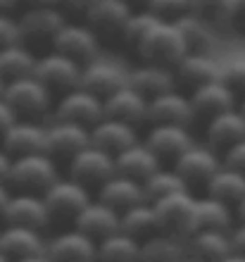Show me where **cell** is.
<instances>
[{"label": "cell", "mask_w": 245, "mask_h": 262, "mask_svg": "<svg viewBox=\"0 0 245 262\" xmlns=\"http://www.w3.org/2000/svg\"><path fill=\"white\" fill-rule=\"evenodd\" d=\"M19 31L21 43L31 48L36 55L53 50V43L62 27L69 21V17L60 7H24L19 14Z\"/></svg>", "instance_id": "obj_1"}, {"label": "cell", "mask_w": 245, "mask_h": 262, "mask_svg": "<svg viewBox=\"0 0 245 262\" xmlns=\"http://www.w3.org/2000/svg\"><path fill=\"white\" fill-rule=\"evenodd\" d=\"M188 53L181 31L174 21H157L155 27L150 29L145 38L141 41V46L136 48L138 62L157 64V67L174 69L184 55Z\"/></svg>", "instance_id": "obj_2"}, {"label": "cell", "mask_w": 245, "mask_h": 262, "mask_svg": "<svg viewBox=\"0 0 245 262\" xmlns=\"http://www.w3.org/2000/svg\"><path fill=\"white\" fill-rule=\"evenodd\" d=\"M7 105L14 110L17 119H34V122H46L50 112L55 110V96L53 91L41 83L34 74L24 79L7 81L5 96Z\"/></svg>", "instance_id": "obj_3"}, {"label": "cell", "mask_w": 245, "mask_h": 262, "mask_svg": "<svg viewBox=\"0 0 245 262\" xmlns=\"http://www.w3.org/2000/svg\"><path fill=\"white\" fill-rule=\"evenodd\" d=\"M62 177L57 160L48 152H34L12 158V167L7 174V186L24 193H46V188Z\"/></svg>", "instance_id": "obj_4"}, {"label": "cell", "mask_w": 245, "mask_h": 262, "mask_svg": "<svg viewBox=\"0 0 245 262\" xmlns=\"http://www.w3.org/2000/svg\"><path fill=\"white\" fill-rule=\"evenodd\" d=\"M157 214V227L162 234L188 238L195 231V207L197 195L193 191H179L174 195H167L162 200L152 203Z\"/></svg>", "instance_id": "obj_5"}, {"label": "cell", "mask_w": 245, "mask_h": 262, "mask_svg": "<svg viewBox=\"0 0 245 262\" xmlns=\"http://www.w3.org/2000/svg\"><path fill=\"white\" fill-rule=\"evenodd\" d=\"M43 200H46V205H48L53 222L55 220L74 222L76 214L93 200V195H91V188H86L83 184L74 181L72 177H67V174H62L55 184H50V186L46 188Z\"/></svg>", "instance_id": "obj_6"}, {"label": "cell", "mask_w": 245, "mask_h": 262, "mask_svg": "<svg viewBox=\"0 0 245 262\" xmlns=\"http://www.w3.org/2000/svg\"><path fill=\"white\" fill-rule=\"evenodd\" d=\"M133 12L136 10H131L124 0H91L83 12V21L102 43H119V36Z\"/></svg>", "instance_id": "obj_7"}, {"label": "cell", "mask_w": 245, "mask_h": 262, "mask_svg": "<svg viewBox=\"0 0 245 262\" xmlns=\"http://www.w3.org/2000/svg\"><path fill=\"white\" fill-rule=\"evenodd\" d=\"M102 117H105V100L81 86L55 98L53 119H64V122H74V124H83L91 129Z\"/></svg>", "instance_id": "obj_8"}, {"label": "cell", "mask_w": 245, "mask_h": 262, "mask_svg": "<svg viewBox=\"0 0 245 262\" xmlns=\"http://www.w3.org/2000/svg\"><path fill=\"white\" fill-rule=\"evenodd\" d=\"M81 64L69 60L67 55H62L57 50H48V53H41L36 60L34 76L41 83H46L53 91V96L57 98L76 86H81Z\"/></svg>", "instance_id": "obj_9"}, {"label": "cell", "mask_w": 245, "mask_h": 262, "mask_svg": "<svg viewBox=\"0 0 245 262\" xmlns=\"http://www.w3.org/2000/svg\"><path fill=\"white\" fill-rule=\"evenodd\" d=\"M115 174H117L115 155L100 150L93 143L88 148H83L81 152H76L74 158L67 162V177H72L74 181L83 184L91 191H98Z\"/></svg>", "instance_id": "obj_10"}, {"label": "cell", "mask_w": 245, "mask_h": 262, "mask_svg": "<svg viewBox=\"0 0 245 262\" xmlns=\"http://www.w3.org/2000/svg\"><path fill=\"white\" fill-rule=\"evenodd\" d=\"M100 48L102 41L83 19H69L53 43V50L67 55L69 60L79 62L81 67L100 57Z\"/></svg>", "instance_id": "obj_11"}, {"label": "cell", "mask_w": 245, "mask_h": 262, "mask_svg": "<svg viewBox=\"0 0 245 262\" xmlns=\"http://www.w3.org/2000/svg\"><path fill=\"white\" fill-rule=\"evenodd\" d=\"M224 165L221 162V152H217L212 145L207 143H193L181 158L174 162V169L181 174V179L188 184V188L195 186H207V181L217 174V169Z\"/></svg>", "instance_id": "obj_12"}, {"label": "cell", "mask_w": 245, "mask_h": 262, "mask_svg": "<svg viewBox=\"0 0 245 262\" xmlns=\"http://www.w3.org/2000/svg\"><path fill=\"white\" fill-rule=\"evenodd\" d=\"M3 224H14V227H27L46 231L50 227V210L43 200V193H24V191H12L7 207L3 212Z\"/></svg>", "instance_id": "obj_13"}, {"label": "cell", "mask_w": 245, "mask_h": 262, "mask_svg": "<svg viewBox=\"0 0 245 262\" xmlns=\"http://www.w3.org/2000/svg\"><path fill=\"white\" fill-rule=\"evenodd\" d=\"M143 143L148 145L150 150L155 152L157 158L164 162L174 165L181 155H184L193 143H195V136H193L191 126H179V124H148V131L143 136Z\"/></svg>", "instance_id": "obj_14"}, {"label": "cell", "mask_w": 245, "mask_h": 262, "mask_svg": "<svg viewBox=\"0 0 245 262\" xmlns=\"http://www.w3.org/2000/svg\"><path fill=\"white\" fill-rule=\"evenodd\" d=\"M91 145V129L64 119H53L48 122V136H46V152L57 162L67 165L76 152Z\"/></svg>", "instance_id": "obj_15"}, {"label": "cell", "mask_w": 245, "mask_h": 262, "mask_svg": "<svg viewBox=\"0 0 245 262\" xmlns=\"http://www.w3.org/2000/svg\"><path fill=\"white\" fill-rule=\"evenodd\" d=\"M195 122L191 96L181 89H171L148 100V124H179L191 126Z\"/></svg>", "instance_id": "obj_16"}, {"label": "cell", "mask_w": 245, "mask_h": 262, "mask_svg": "<svg viewBox=\"0 0 245 262\" xmlns=\"http://www.w3.org/2000/svg\"><path fill=\"white\" fill-rule=\"evenodd\" d=\"M98 243L76 227L62 229L48 238L46 255L50 262H96Z\"/></svg>", "instance_id": "obj_17"}, {"label": "cell", "mask_w": 245, "mask_h": 262, "mask_svg": "<svg viewBox=\"0 0 245 262\" xmlns=\"http://www.w3.org/2000/svg\"><path fill=\"white\" fill-rule=\"evenodd\" d=\"M129 83V69H124L119 62L109 57H96L93 62L83 64L81 69V89L100 96L102 100L112 96L115 91L124 89Z\"/></svg>", "instance_id": "obj_18"}, {"label": "cell", "mask_w": 245, "mask_h": 262, "mask_svg": "<svg viewBox=\"0 0 245 262\" xmlns=\"http://www.w3.org/2000/svg\"><path fill=\"white\" fill-rule=\"evenodd\" d=\"M219 69H221V62L214 60L212 53H186L184 60L171 72H174L176 89L191 93V91L200 89L205 83L219 79Z\"/></svg>", "instance_id": "obj_19"}, {"label": "cell", "mask_w": 245, "mask_h": 262, "mask_svg": "<svg viewBox=\"0 0 245 262\" xmlns=\"http://www.w3.org/2000/svg\"><path fill=\"white\" fill-rule=\"evenodd\" d=\"M72 227L91 236L93 241H102L107 236L122 231V212H117L115 207L105 205L98 198H93L81 212L76 214V220L72 222Z\"/></svg>", "instance_id": "obj_20"}, {"label": "cell", "mask_w": 245, "mask_h": 262, "mask_svg": "<svg viewBox=\"0 0 245 262\" xmlns=\"http://www.w3.org/2000/svg\"><path fill=\"white\" fill-rule=\"evenodd\" d=\"M46 136H48V124H46V122L17 119V122L10 126V131L3 136L0 145H3L12 158H21V155L46 152Z\"/></svg>", "instance_id": "obj_21"}, {"label": "cell", "mask_w": 245, "mask_h": 262, "mask_svg": "<svg viewBox=\"0 0 245 262\" xmlns=\"http://www.w3.org/2000/svg\"><path fill=\"white\" fill-rule=\"evenodd\" d=\"M188 96H191L195 119H203V122L217 117V115H221V112H226V110L238 107V96H236L221 79H214V81L205 83L200 89L191 91Z\"/></svg>", "instance_id": "obj_22"}, {"label": "cell", "mask_w": 245, "mask_h": 262, "mask_svg": "<svg viewBox=\"0 0 245 262\" xmlns=\"http://www.w3.org/2000/svg\"><path fill=\"white\" fill-rule=\"evenodd\" d=\"M46 246H48V238L38 229L14 227V224L0 227V250L10 262L31 255H46Z\"/></svg>", "instance_id": "obj_23"}, {"label": "cell", "mask_w": 245, "mask_h": 262, "mask_svg": "<svg viewBox=\"0 0 245 262\" xmlns=\"http://www.w3.org/2000/svg\"><path fill=\"white\" fill-rule=\"evenodd\" d=\"M141 141L138 126L119 122L112 117H102L96 126H91V143L100 148V150L109 152V155H119L122 150L131 148L133 143Z\"/></svg>", "instance_id": "obj_24"}, {"label": "cell", "mask_w": 245, "mask_h": 262, "mask_svg": "<svg viewBox=\"0 0 245 262\" xmlns=\"http://www.w3.org/2000/svg\"><path fill=\"white\" fill-rule=\"evenodd\" d=\"M243 138H245V115L240 112V107L226 110L205 122V143L212 145L217 152H224L226 148L236 145Z\"/></svg>", "instance_id": "obj_25"}, {"label": "cell", "mask_w": 245, "mask_h": 262, "mask_svg": "<svg viewBox=\"0 0 245 262\" xmlns=\"http://www.w3.org/2000/svg\"><path fill=\"white\" fill-rule=\"evenodd\" d=\"M105 117L119 119L126 124L143 126L148 124V98H143L129 83L105 98Z\"/></svg>", "instance_id": "obj_26"}, {"label": "cell", "mask_w": 245, "mask_h": 262, "mask_svg": "<svg viewBox=\"0 0 245 262\" xmlns=\"http://www.w3.org/2000/svg\"><path fill=\"white\" fill-rule=\"evenodd\" d=\"M96 198L105 205L115 207L117 212H124L133 205H141V203H148L143 191V184L136 179H129L124 174H115L109 177L105 184L96 191Z\"/></svg>", "instance_id": "obj_27"}, {"label": "cell", "mask_w": 245, "mask_h": 262, "mask_svg": "<svg viewBox=\"0 0 245 262\" xmlns=\"http://www.w3.org/2000/svg\"><path fill=\"white\" fill-rule=\"evenodd\" d=\"M188 255L200 262H219L229 253H233L231 231H219V229H195L186 238Z\"/></svg>", "instance_id": "obj_28"}, {"label": "cell", "mask_w": 245, "mask_h": 262, "mask_svg": "<svg viewBox=\"0 0 245 262\" xmlns=\"http://www.w3.org/2000/svg\"><path fill=\"white\" fill-rule=\"evenodd\" d=\"M115 165H117V174H124V177L143 184L148 177H152L162 167V160L157 158L155 152L143 143V138H141L138 143H133L131 148H126V150H122L117 155Z\"/></svg>", "instance_id": "obj_29"}, {"label": "cell", "mask_w": 245, "mask_h": 262, "mask_svg": "<svg viewBox=\"0 0 245 262\" xmlns=\"http://www.w3.org/2000/svg\"><path fill=\"white\" fill-rule=\"evenodd\" d=\"M129 86L136 89L141 96L150 100V98L162 96L167 91L176 89V81H174V72L171 69L138 62L133 69H129Z\"/></svg>", "instance_id": "obj_30"}, {"label": "cell", "mask_w": 245, "mask_h": 262, "mask_svg": "<svg viewBox=\"0 0 245 262\" xmlns=\"http://www.w3.org/2000/svg\"><path fill=\"white\" fill-rule=\"evenodd\" d=\"M236 224V207H231L224 200H217L212 195H197L195 207V229H219L231 231Z\"/></svg>", "instance_id": "obj_31"}, {"label": "cell", "mask_w": 245, "mask_h": 262, "mask_svg": "<svg viewBox=\"0 0 245 262\" xmlns=\"http://www.w3.org/2000/svg\"><path fill=\"white\" fill-rule=\"evenodd\" d=\"M205 193L217 200H224L231 207H236L245 198V174L238 172V169H233V167L221 165L217 169V174L207 181Z\"/></svg>", "instance_id": "obj_32"}, {"label": "cell", "mask_w": 245, "mask_h": 262, "mask_svg": "<svg viewBox=\"0 0 245 262\" xmlns=\"http://www.w3.org/2000/svg\"><path fill=\"white\" fill-rule=\"evenodd\" d=\"M188 255L186 241L176 236L157 231L145 241H141V262H181Z\"/></svg>", "instance_id": "obj_33"}, {"label": "cell", "mask_w": 245, "mask_h": 262, "mask_svg": "<svg viewBox=\"0 0 245 262\" xmlns=\"http://www.w3.org/2000/svg\"><path fill=\"white\" fill-rule=\"evenodd\" d=\"M96 262H141V241L117 231L98 241Z\"/></svg>", "instance_id": "obj_34"}, {"label": "cell", "mask_w": 245, "mask_h": 262, "mask_svg": "<svg viewBox=\"0 0 245 262\" xmlns=\"http://www.w3.org/2000/svg\"><path fill=\"white\" fill-rule=\"evenodd\" d=\"M36 60H38V55L31 48H27L24 43L10 46V48L0 50V76L5 81L31 76L36 69Z\"/></svg>", "instance_id": "obj_35"}, {"label": "cell", "mask_w": 245, "mask_h": 262, "mask_svg": "<svg viewBox=\"0 0 245 262\" xmlns=\"http://www.w3.org/2000/svg\"><path fill=\"white\" fill-rule=\"evenodd\" d=\"M122 231L136 241H145L150 236H155L160 231L157 227V214L152 203H141L122 212Z\"/></svg>", "instance_id": "obj_36"}, {"label": "cell", "mask_w": 245, "mask_h": 262, "mask_svg": "<svg viewBox=\"0 0 245 262\" xmlns=\"http://www.w3.org/2000/svg\"><path fill=\"white\" fill-rule=\"evenodd\" d=\"M181 31L188 53H212L214 48V27H210L207 21H203L195 14H184L181 19L174 21Z\"/></svg>", "instance_id": "obj_37"}, {"label": "cell", "mask_w": 245, "mask_h": 262, "mask_svg": "<svg viewBox=\"0 0 245 262\" xmlns=\"http://www.w3.org/2000/svg\"><path fill=\"white\" fill-rule=\"evenodd\" d=\"M143 191L148 203H155V200H162L167 195H174L179 191H191L188 184L181 179V174L174 169L171 165H162L152 177L143 181Z\"/></svg>", "instance_id": "obj_38"}, {"label": "cell", "mask_w": 245, "mask_h": 262, "mask_svg": "<svg viewBox=\"0 0 245 262\" xmlns=\"http://www.w3.org/2000/svg\"><path fill=\"white\" fill-rule=\"evenodd\" d=\"M157 21L160 19H157L155 14H150L148 10H136V12L129 17V21H126L122 36H119V46L126 48V50H131V53L136 55V48L141 46V41L145 38V34L155 27Z\"/></svg>", "instance_id": "obj_39"}, {"label": "cell", "mask_w": 245, "mask_h": 262, "mask_svg": "<svg viewBox=\"0 0 245 262\" xmlns=\"http://www.w3.org/2000/svg\"><path fill=\"white\" fill-rule=\"evenodd\" d=\"M233 0H191V14L207 21L210 27H229Z\"/></svg>", "instance_id": "obj_40"}, {"label": "cell", "mask_w": 245, "mask_h": 262, "mask_svg": "<svg viewBox=\"0 0 245 262\" xmlns=\"http://www.w3.org/2000/svg\"><path fill=\"white\" fill-rule=\"evenodd\" d=\"M219 79H221V81H224L240 100V98L245 96V55L231 57V60L221 62Z\"/></svg>", "instance_id": "obj_41"}, {"label": "cell", "mask_w": 245, "mask_h": 262, "mask_svg": "<svg viewBox=\"0 0 245 262\" xmlns=\"http://www.w3.org/2000/svg\"><path fill=\"white\" fill-rule=\"evenodd\" d=\"M145 10L160 21H176L191 12V0H148Z\"/></svg>", "instance_id": "obj_42"}, {"label": "cell", "mask_w": 245, "mask_h": 262, "mask_svg": "<svg viewBox=\"0 0 245 262\" xmlns=\"http://www.w3.org/2000/svg\"><path fill=\"white\" fill-rule=\"evenodd\" d=\"M21 43L19 19L17 14H0V50Z\"/></svg>", "instance_id": "obj_43"}, {"label": "cell", "mask_w": 245, "mask_h": 262, "mask_svg": "<svg viewBox=\"0 0 245 262\" xmlns=\"http://www.w3.org/2000/svg\"><path fill=\"white\" fill-rule=\"evenodd\" d=\"M221 162L226 167H233V169H238V172L245 174V138L221 152Z\"/></svg>", "instance_id": "obj_44"}, {"label": "cell", "mask_w": 245, "mask_h": 262, "mask_svg": "<svg viewBox=\"0 0 245 262\" xmlns=\"http://www.w3.org/2000/svg\"><path fill=\"white\" fill-rule=\"evenodd\" d=\"M229 27H233L238 34H245V0H233L231 3Z\"/></svg>", "instance_id": "obj_45"}, {"label": "cell", "mask_w": 245, "mask_h": 262, "mask_svg": "<svg viewBox=\"0 0 245 262\" xmlns=\"http://www.w3.org/2000/svg\"><path fill=\"white\" fill-rule=\"evenodd\" d=\"M17 122V115H14V110L7 105L5 98H0V141H3V136H5L7 131H10V126Z\"/></svg>", "instance_id": "obj_46"}, {"label": "cell", "mask_w": 245, "mask_h": 262, "mask_svg": "<svg viewBox=\"0 0 245 262\" xmlns=\"http://www.w3.org/2000/svg\"><path fill=\"white\" fill-rule=\"evenodd\" d=\"M231 246L236 253L245 255V222H236L231 229Z\"/></svg>", "instance_id": "obj_47"}, {"label": "cell", "mask_w": 245, "mask_h": 262, "mask_svg": "<svg viewBox=\"0 0 245 262\" xmlns=\"http://www.w3.org/2000/svg\"><path fill=\"white\" fill-rule=\"evenodd\" d=\"M10 167H12V155L0 145V181L7 184V174H10Z\"/></svg>", "instance_id": "obj_48"}, {"label": "cell", "mask_w": 245, "mask_h": 262, "mask_svg": "<svg viewBox=\"0 0 245 262\" xmlns=\"http://www.w3.org/2000/svg\"><path fill=\"white\" fill-rule=\"evenodd\" d=\"M24 7H60L64 0H19Z\"/></svg>", "instance_id": "obj_49"}, {"label": "cell", "mask_w": 245, "mask_h": 262, "mask_svg": "<svg viewBox=\"0 0 245 262\" xmlns=\"http://www.w3.org/2000/svg\"><path fill=\"white\" fill-rule=\"evenodd\" d=\"M10 195H12V188L7 186L5 181H0V220H3V212H5V207H7V200H10Z\"/></svg>", "instance_id": "obj_50"}, {"label": "cell", "mask_w": 245, "mask_h": 262, "mask_svg": "<svg viewBox=\"0 0 245 262\" xmlns=\"http://www.w3.org/2000/svg\"><path fill=\"white\" fill-rule=\"evenodd\" d=\"M19 5V0H0V14H17Z\"/></svg>", "instance_id": "obj_51"}, {"label": "cell", "mask_w": 245, "mask_h": 262, "mask_svg": "<svg viewBox=\"0 0 245 262\" xmlns=\"http://www.w3.org/2000/svg\"><path fill=\"white\" fill-rule=\"evenodd\" d=\"M124 3H126L131 10H145V5H148V0H124Z\"/></svg>", "instance_id": "obj_52"}, {"label": "cell", "mask_w": 245, "mask_h": 262, "mask_svg": "<svg viewBox=\"0 0 245 262\" xmlns=\"http://www.w3.org/2000/svg\"><path fill=\"white\" fill-rule=\"evenodd\" d=\"M236 222H245V198L236 205Z\"/></svg>", "instance_id": "obj_53"}, {"label": "cell", "mask_w": 245, "mask_h": 262, "mask_svg": "<svg viewBox=\"0 0 245 262\" xmlns=\"http://www.w3.org/2000/svg\"><path fill=\"white\" fill-rule=\"evenodd\" d=\"M219 262H245V255H240V253H229V255L224 257V260H219Z\"/></svg>", "instance_id": "obj_54"}, {"label": "cell", "mask_w": 245, "mask_h": 262, "mask_svg": "<svg viewBox=\"0 0 245 262\" xmlns=\"http://www.w3.org/2000/svg\"><path fill=\"white\" fill-rule=\"evenodd\" d=\"M12 262H50L48 255H31V257H21V260H12Z\"/></svg>", "instance_id": "obj_55"}, {"label": "cell", "mask_w": 245, "mask_h": 262, "mask_svg": "<svg viewBox=\"0 0 245 262\" xmlns=\"http://www.w3.org/2000/svg\"><path fill=\"white\" fill-rule=\"evenodd\" d=\"M5 89H7V81L3 79V76H0V98L5 96Z\"/></svg>", "instance_id": "obj_56"}, {"label": "cell", "mask_w": 245, "mask_h": 262, "mask_svg": "<svg viewBox=\"0 0 245 262\" xmlns=\"http://www.w3.org/2000/svg\"><path fill=\"white\" fill-rule=\"evenodd\" d=\"M238 107H240V112H243V115H245V96L238 100Z\"/></svg>", "instance_id": "obj_57"}, {"label": "cell", "mask_w": 245, "mask_h": 262, "mask_svg": "<svg viewBox=\"0 0 245 262\" xmlns=\"http://www.w3.org/2000/svg\"><path fill=\"white\" fill-rule=\"evenodd\" d=\"M181 262H200V260H195V257H191V255H186Z\"/></svg>", "instance_id": "obj_58"}, {"label": "cell", "mask_w": 245, "mask_h": 262, "mask_svg": "<svg viewBox=\"0 0 245 262\" xmlns=\"http://www.w3.org/2000/svg\"><path fill=\"white\" fill-rule=\"evenodd\" d=\"M0 262H10V260H7V255L3 253V250H0Z\"/></svg>", "instance_id": "obj_59"}]
</instances>
